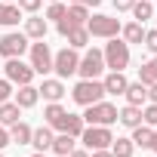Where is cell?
Wrapping results in <instances>:
<instances>
[{
    "mask_svg": "<svg viewBox=\"0 0 157 157\" xmlns=\"http://www.w3.org/2000/svg\"><path fill=\"white\" fill-rule=\"evenodd\" d=\"M102 56H105V68L108 71H126V65H129V43L123 37H108Z\"/></svg>",
    "mask_w": 157,
    "mask_h": 157,
    "instance_id": "cell-1",
    "label": "cell"
},
{
    "mask_svg": "<svg viewBox=\"0 0 157 157\" xmlns=\"http://www.w3.org/2000/svg\"><path fill=\"white\" fill-rule=\"evenodd\" d=\"M71 99H74V105H80V108L96 105V102L105 99V86H102V80H77L74 90H71Z\"/></svg>",
    "mask_w": 157,
    "mask_h": 157,
    "instance_id": "cell-2",
    "label": "cell"
},
{
    "mask_svg": "<svg viewBox=\"0 0 157 157\" xmlns=\"http://www.w3.org/2000/svg\"><path fill=\"white\" fill-rule=\"evenodd\" d=\"M83 120H86V126H111V123H117V105L105 102V99L96 105H86Z\"/></svg>",
    "mask_w": 157,
    "mask_h": 157,
    "instance_id": "cell-3",
    "label": "cell"
},
{
    "mask_svg": "<svg viewBox=\"0 0 157 157\" xmlns=\"http://www.w3.org/2000/svg\"><path fill=\"white\" fill-rule=\"evenodd\" d=\"M77 65H80V49L62 46L59 52H52V71L59 74V80H68V77L77 74Z\"/></svg>",
    "mask_w": 157,
    "mask_h": 157,
    "instance_id": "cell-4",
    "label": "cell"
},
{
    "mask_svg": "<svg viewBox=\"0 0 157 157\" xmlns=\"http://www.w3.org/2000/svg\"><path fill=\"white\" fill-rule=\"evenodd\" d=\"M102 71H105V56H102V49H99V46L86 49V52L80 56V65H77L80 80H99Z\"/></svg>",
    "mask_w": 157,
    "mask_h": 157,
    "instance_id": "cell-5",
    "label": "cell"
},
{
    "mask_svg": "<svg viewBox=\"0 0 157 157\" xmlns=\"http://www.w3.org/2000/svg\"><path fill=\"white\" fill-rule=\"evenodd\" d=\"M86 31H90V37H102V40L117 37L120 34V19L105 16V13H96V16L86 19Z\"/></svg>",
    "mask_w": 157,
    "mask_h": 157,
    "instance_id": "cell-6",
    "label": "cell"
},
{
    "mask_svg": "<svg viewBox=\"0 0 157 157\" xmlns=\"http://www.w3.org/2000/svg\"><path fill=\"white\" fill-rule=\"evenodd\" d=\"M28 56H31V68H34V74H40V77H46L49 71H52V49H49V43L46 40H34L31 46H28Z\"/></svg>",
    "mask_w": 157,
    "mask_h": 157,
    "instance_id": "cell-7",
    "label": "cell"
},
{
    "mask_svg": "<svg viewBox=\"0 0 157 157\" xmlns=\"http://www.w3.org/2000/svg\"><path fill=\"white\" fill-rule=\"evenodd\" d=\"M28 37L25 31H6L3 37H0V59H22L28 52Z\"/></svg>",
    "mask_w": 157,
    "mask_h": 157,
    "instance_id": "cell-8",
    "label": "cell"
},
{
    "mask_svg": "<svg viewBox=\"0 0 157 157\" xmlns=\"http://www.w3.org/2000/svg\"><path fill=\"white\" fill-rule=\"evenodd\" d=\"M80 142L86 151H102V148H111L114 132H111V126H83Z\"/></svg>",
    "mask_w": 157,
    "mask_h": 157,
    "instance_id": "cell-9",
    "label": "cell"
},
{
    "mask_svg": "<svg viewBox=\"0 0 157 157\" xmlns=\"http://www.w3.org/2000/svg\"><path fill=\"white\" fill-rule=\"evenodd\" d=\"M3 74H6V80H10L13 86H22V83H31V80H34V68H31L28 62H22V59H6Z\"/></svg>",
    "mask_w": 157,
    "mask_h": 157,
    "instance_id": "cell-10",
    "label": "cell"
},
{
    "mask_svg": "<svg viewBox=\"0 0 157 157\" xmlns=\"http://www.w3.org/2000/svg\"><path fill=\"white\" fill-rule=\"evenodd\" d=\"M83 126H86L83 114H71V111H65V117H62V120H59L52 129H56V132H68V136H74V139H80Z\"/></svg>",
    "mask_w": 157,
    "mask_h": 157,
    "instance_id": "cell-11",
    "label": "cell"
},
{
    "mask_svg": "<svg viewBox=\"0 0 157 157\" xmlns=\"http://www.w3.org/2000/svg\"><path fill=\"white\" fill-rule=\"evenodd\" d=\"M37 93L46 99V102H62L65 99V83L59 77H43V83L37 86Z\"/></svg>",
    "mask_w": 157,
    "mask_h": 157,
    "instance_id": "cell-12",
    "label": "cell"
},
{
    "mask_svg": "<svg viewBox=\"0 0 157 157\" xmlns=\"http://www.w3.org/2000/svg\"><path fill=\"white\" fill-rule=\"evenodd\" d=\"M13 102L25 111V108H34L37 102H40V93H37V86H31V83H22L19 90H13Z\"/></svg>",
    "mask_w": 157,
    "mask_h": 157,
    "instance_id": "cell-13",
    "label": "cell"
},
{
    "mask_svg": "<svg viewBox=\"0 0 157 157\" xmlns=\"http://www.w3.org/2000/svg\"><path fill=\"white\" fill-rule=\"evenodd\" d=\"M46 31H49V25H46V19H40L37 13H31V16L25 19V37H28V40H46Z\"/></svg>",
    "mask_w": 157,
    "mask_h": 157,
    "instance_id": "cell-14",
    "label": "cell"
},
{
    "mask_svg": "<svg viewBox=\"0 0 157 157\" xmlns=\"http://www.w3.org/2000/svg\"><path fill=\"white\" fill-rule=\"evenodd\" d=\"M102 86H105V96H123L126 86H129V80H126L123 71H111L105 80H102Z\"/></svg>",
    "mask_w": 157,
    "mask_h": 157,
    "instance_id": "cell-15",
    "label": "cell"
},
{
    "mask_svg": "<svg viewBox=\"0 0 157 157\" xmlns=\"http://www.w3.org/2000/svg\"><path fill=\"white\" fill-rule=\"evenodd\" d=\"M52 139H56V129H52V126H46V123H43V126H37V129L31 132V145H34L40 154L52 148Z\"/></svg>",
    "mask_w": 157,
    "mask_h": 157,
    "instance_id": "cell-16",
    "label": "cell"
},
{
    "mask_svg": "<svg viewBox=\"0 0 157 157\" xmlns=\"http://www.w3.org/2000/svg\"><path fill=\"white\" fill-rule=\"evenodd\" d=\"M123 99H126V105H148V86L142 83V80H136V83H129L126 86V93H123Z\"/></svg>",
    "mask_w": 157,
    "mask_h": 157,
    "instance_id": "cell-17",
    "label": "cell"
},
{
    "mask_svg": "<svg viewBox=\"0 0 157 157\" xmlns=\"http://www.w3.org/2000/svg\"><path fill=\"white\" fill-rule=\"evenodd\" d=\"M19 19H22L19 3H3L0 0V28H13V25H19Z\"/></svg>",
    "mask_w": 157,
    "mask_h": 157,
    "instance_id": "cell-18",
    "label": "cell"
},
{
    "mask_svg": "<svg viewBox=\"0 0 157 157\" xmlns=\"http://www.w3.org/2000/svg\"><path fill=\"white\" fill-rule=\"evenodd\" d=\"M117 123H123L126 129L139 126V123H142V108H139V105H123V108L117 111Z\"/></svg>",
    "mask_w": 157,
    "mask_h": 157,
    "instance_id": "cell-19",
    "label": "cell"
},
{
    "mask_svg": "<svg viewBox=\"0 0 157 157\" xmlns=\"http://www.w3.org/2000/svg\"><path fill=\"white\" fill-rule=\"evenodd\" d=\"M65 40H68V46H71V49H86L93 37H90L86 25H77V28H71V31H68V37H65Z\"/></svg>",
    "mask_w": 157,
    "mask_h": 157,
    "instance_id": "cell-20",
    "label": "cell"
},
{
    "mask_svg": "<svg viewBox=\"0 0 157 157\" xmlns=\"http://www.w3.org/2000/svg\"><path fill=\"white\" fill-rule=\"evenodd\" d=\"M120 37H123L126 43H142V40H145V25L132 19V22L120 25Z\"/></svg>",
    "mask_w": 157,
    "mask_h": 157,
    "instance_id": "cell-21",
    "label": "cell"
},
{
    "mask_svg": "<svg viewBox=\"0 0 157 157\" xmlns=\"http://www.w3.org/2000/svg\"><path fill=\"white\" fill-rule=\"evenodd\" d=\"M31 132H34V126H28L25 120H19V123L10 126V142L13 145H31Z\"/></svg>",
    "mask_w": 157,
    "mask_h": 157,
    "instance_id": "cell-22",
    "label": "cell"
},
{
    "mask_svg": "<svg viewBox=\"0 0 157 157\" xmlns=\"http://www.w3.org/2000/svg\"><path fill=\"white\" fill-rule=\"evenodd\" d=\"M74 148H77V139H74V136H68V132H59V136L52 139V148H49V151H52V154H59V157H68Z\"/></svg>",
    "mask_w": 157,
    "mask_h": 157,
    "instance_id": "cell-23",
    "label": "cell"
},
{
    "mask_svg": "<svg viewBox=\"0 0 157 157\" xmlns=\"http://www.w3.org/2000/svg\"><path fill=\"white\" fill-rule=\"evenodd\" d=\"M19 120H22V108H19V105H16L13 99L0 105V123H3L6 129H10L13 123H19Z\"/></svg>",
    "mask_w": 157,
    "mask_h": 157,
    "instance_id": "cell-24",
    "label": "cell"
},
{
    "mask_svg": "<svg viewBox=\"0 0 157 157\" xmlns=\"http://www.w3.org/2000/svg\"><path fill=\"white\" fill-rule=\"evenodd\" d=\"M151 136H154V126H145V123H139V126H132V145L136 148H151Z\"/></svg>",
    "mask_w": 157,
    "mask_h": 157,
    "instance_id": "cell-25",
    "label": "cell"
},
{
    "mask_svg": "<svg viewBox=\"0 0 157 157\" xmlns=\"http://www.w3.org/2000/svg\"><path fill=\"white\" fill-rule=\"evenodd\" d=\"M139 80H142L145 86H151V83H157V56L139 65Z\"/></svg>",
    "mask_w": 157,
    "mask_h": 157,
    "instance_id": "cell-26",
    "label": "cell"
},
{
    "mask_svg": "<svg viewBox=\"0 0 157 157\" xmlns=\"http://www.w3.org/2000/svg\"><path fill=\"white\" fill-rule=\"evenodd\" d=\"M111 154H114V157H132V154H136V145H132V139H126V136H117V139L111 142Z\"/></svg>",
    "mask_w": 157,
    "mask_h": 157,
    "instance_id": "cell-27",
    "label": "cell"
},
{
    "mask_svg": "<svg viewBox=\"0 0 157 157\" xmlns=\"http://www.w3.org/2000/svg\"><path fill=\"white\" fill-rule=\"evenodd\" d=\"M65 19H68L71 25H86V19H90V6H83V3H71L68 13H65Z\"/></svg>",
    "mask_w": 157,
    "mask_h": 157,
    "instance_id": "cell-28",
    "label": "cell"
},
{
    "mask_svg": "<svg viewBox=\"0 0 157 157\" xmlns=\"http://www.w3.org/2000/svg\"><path fill=\"white\" fill-rule=\"evenodd\" d=\"M129 13H132V19H136V22H142V25H145V22L154 16V3H151V0H136Z\"/></svg>",
    "mask_w": 157,
    "mask_h": 157,
    "instance_id": "cell-29",
    "label": "cell"
},
{
    "mask_svg": "<svg viewBox=\"0 0 157 157\" xmlns=\"http://www.w3.org/2000/svg\"><path fill=\"white\" fill-rule=\"evenodd\" d=\"M62 117H65V108H62L59 102H49V105L43 108V120H46V126H56Z\"/></svg>",
    "mask_w": 157,
    "mask_h": 157,
    "instance_id": "cell-30",
    "label": "cell"
},
{
    "mask_svg": "<svg viewBox=\"0 0 157 157\" xmlns=\"http://www.w3.org/2000/svg\"><path fill=\"white\" fill-rule=\"evenodd\" d=\"M65 13H68V6L62 3V0H52V3H49V10H46V16H43V19H52V22H59V19H65Z\"/></svg>",
    "mask_w": 157,
    "mask_h": 157,
    "instance_id": "cell-31",
    "label": "cell"
},
{
    "mask_svg": "<svg viewBox=\"0 0 157 157\" xmlns=\"http://www.w3.org/2000/svg\"><path fill=\"white\" fill-rule=\"evenodd\" d=\"M142 123H145V126H157V105H154V102L142 105Z\"/></svg>",
    "mask_w": 157,
    "mask_h": 157,
    "instance_id": "cell-32",
    "label": "cell"
},
{
    "mask_svg": "<svg viewBox=\"0 0 157 157\" xmlns=\"http://www.w3.org/2000/svg\"><path fill=\"white\" fill-rule=\"evenodd\" d=\"M142 43H145V49H148L151 56H157V28H154V31H145V40H142Z\"/></svg>",
    "mask_w": 157,
    "mask_h": 157,
    "instance_id": "cell-33",
    "label": "cell"
},
{
    "mask_svg": "<svg viewBox=\"0 0 157 157\" xmlns=\"http://www.w3.org/2000/svg\"><path fill=\"white\" fill-rule=\"evenodd\" d=\"M16 3H19V10H22V13H28V16H31V13H37V10L43 6V0H16Z\"/></svg>",
    "mask_w": 157,
    "mask_h": 157,
    "instance_id": "cell-34",
    "label": "cell"
},
{
    "mask_svg": "<svg viewBox=\"0 0 157 157\" xmlns=\"http://www.w3.org/2000/svg\"><path fill=\"white\" fill-rule=\"evenodd\" d=\"M10 99H13V83L3 77V80H0V105H3V102H10Z\"/></svg>",
    "mask_w": 157,
    "mask_h": 157,
    "instance_id": "cell-35",
    "label": "cell"
},
{
    "mask_svg": "<svg viewBox=\"0 0 157 157\" xmlns=\"http://www.w3.org/2000/svg\"><path fill=\"white\" fill-rule=\"evenodd\" d=\"M111 3H114V10H117V13H129L136 0H111Z\"/></svg>",
    "mask_w": 157,
    "mask_h": 157,
    "instance_id": "cell-36",
    "label": "cell"
},
{
    "mask_svg": "<svg viewBox=\"0 0 157 157\" xmlns=\"http://www.w3.org/2000/svg\"><path fill=\"white\" fill-rule=\"evenodd\" d=\"M6 145H13V142H10V129H6L3 123H0V151H3Z\"/></svg>",
    "mask_w": 157,
    "mask_h": 157,
    "instance_id": "cell-37",
    "label": "cell"
},
{
    "mask_svg": "<svg viewBox=\"0 0 157 157\" xmlns=\"http://www.w3.org/2000/svg\"><path fill=\"white\" fill-rule=\"evenodd\" d=\"M148 102H154V105H157V83H151V86H148Z\"/></svg>",
    "mask_w": 157,
    "mask_h": 157,
    "instance_id": "cell-38",
    "label": "cell"
},
{
    "mask_svg": "<svg viewBox=\"0 0 157 157\" xmlns=\"http://www.w3.org/2000/svg\"><path fill=\"white\" fill-rule=\"evenodd\" d=\"M90 157H114L111 148H102V151H90Z\"/></svg>",
    "mask_w": 157,
    "mask_h": 157,
    "instance_id": "cell-39",
    "label": "cell"
},
{
    "mask_svg": "<svg viewBox=\"0 0 157 157\" xmlns=\"http://www.w3.org/2000/svg\"><path fill=\"white\" fill-rule=\"evenodd\" d=\"M68 157H90V151H86V148H83V151H80V148H74Z\"/></svg>",
    "mask_w": 157,
    "mask_h": 157,
    "instance_id": "cell-40",
    "label": "cell"
},
{
    "mask_svg": "<svg viewBox=\"0 0 157 157\" xmlns=\"http://www.w3.org/2000/svg\"><path fill=\"white\" fill-rule=\"evenodd\" d=\"M71 3H83V6H99L102 0H71Z\"/></svg>",
    "mask_w": 157,
    "mask_h": 157,
    "instance_id": "cell-41",
    "label": "cell"
},
{
    "mask_svg": "<svg viewBox=\"0 0 157 157\" xmlns=\"http://www.w3.org/2000/svg\"><path fill=\"white\" fill-rule=\"evenodd\" d=\"M151 151L157 154V126H154V136H151Z\"/></svg>",
    "mask_w": 157,
    "mask_h": 157,
    "instance_id": "cell-42",
    "label": "cell"
},
{
    "mask_svg": "<svg viewBox=\"0 0 157 157\" xmlns=\"http://www.w3.org/2000/svg\"><path fill=\"white\" fill-rule=\"evenodd\" d=\"M31 157H43V154H40V151H37V154H31Z\"/></svg>",
    "mask_w": 157,
    "mask_h": 157,
    "instance_id": "cell-43",
    "label": "cell"
},
{
    "mask_svg": "<svg viewBox=\"0 0 157 157\" xmlns=\"http://www.w3.org/2000/svg\"><path fill=\"white\" fill-rule=\"evenodd\" d=\"M3 3H16V0H3Z\"/></svg>",
    "mask_w": 157,
    "mask_h": 157,
    "instance_id": "cell-44",
    "label": "cell"
},
{
    "mask_svg": "<svg viewBox=\"0 0 157 157\" xmlns=\"http://www.w3.org/2000/svg\"><path fill=\"white\" fill-rule=\"evenodd\" d=\"M154 10H157V0H154Z\"/></svg>",
    "mask_w": 157,
    "mask_h": 157,
    "instance_id": "cell-45",
    "label": "cell"
},
{
    "mask_svg": "<svg viewBox=\"0 0 157 157\" xmlns=\"http://www.w3.org/2000/svg\"><path fill=\"white\" fill-rule=\"evenodd\" d=\"M49 3H52V0H49Z\"/></svg>",
    "mask_w": 157,
    "mask_h": 157,
    "instance_id": "cell-46",
    "label": "cell"
},
{
    "mask_svg": "<svg viewBox=\"0 0 157 157\" xmlns=\"http://www.w3.org/2000/svg\"><path fill=\"white\" fill-rule=\"evenodd\" d=\"M0 157H3V154H0Z\"/></svg>",
    "mask_w": 157,
    "mask_h": 157,
    "instance_id": "cell-47",
    "label": "cell"
},
{
    "mask_svg": "<svg viewBox=\"0 0 157 157\" xmlns=\"http://www.w3.org/2000/svg\"><path fill=\"white\" fill-rule=\"evenodd\" d=\"M56 157H59V154H56Z\"/></svg>",
    "mask_w": 157,
    "mask_h": 157,
    "instance_id": "cell-48",
    "label": "cell"
}]
</instances>
